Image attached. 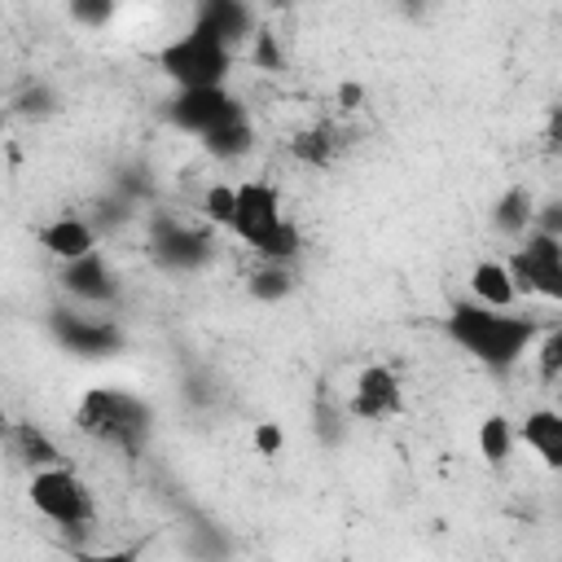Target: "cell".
Segmentation results:
<instances>
[{"label": "cell", "mask_w": 562, "mask_h": 562, "mask_svg": "<svg viewBox=\"0 0 562 562\" xmlns=\"http://www.w3.org/2000/svg\"><path fill=\"white\" fill-rule=\"evenodd\" d=\"M26 496H31L35 514H44V518H48L53 527H61V531H83V527H92V518H97L92 487H88L70 465L31 470Z\"/></svg>", "instance_id": "cell-5"}, {"label": "cell", "mask_w": 562, "mask_h": 562, "mask_svg": "<svg viewBox=\"0 0 562 562\" xmlns=\"http://www.w3.org/2000/svg\"><path fill=\"white\" fill-rule=\"evenodd\" d=\"M250 145H255V127H250L246 114H233L228 123H220V127H211V132L202 136V149H206L211 158H220V162H237Z\"/></svg>", "instance_id": "cell-19"}, {"label": "cell", "mask_w": 562, "mask_h": 562, "mask_svg": "<svg viewBox=\"0 0 562 562\" xmlns=\"http://www.w3.org/2000/svg\"><path fill=\"white\" fill-rule=\"evenodd\" d=\"M250 443H255L259 457H281V448H285L281 422H255V426H250Z\"/></svg>", "instance_id": "cell-25"}, {"label": "cell", "mask_w": 562, "mask_h": 562, "mask_svg": "<svg viewBox=\"0 0 562 562\" xmlns=\"http://www.w3.org/2000/svg\"><path fill=\"white\" fill-rule=\"evenodd\" d=\"M40 246L53 255V259H61V263H70V259H83V255H92L97 250V224H88V220H79V215H57V220H48L40 233Z\"/></svg>", "instance_id": "cell-12"}, {"label": "cell", "mask_w": 562, "mask_h": 562, "mask_svg": "<svg viewBox=\"0 0 562 562\" xmlns=\"http://www.w3.org/2000/svg\"><path fill=\"white\" fill-rule=\"evenodd\" d=\"M540 149H544L549 158H562V101H558V105H549V114H544Z\"/></svg>", "instance_id": "cell-27"}, {"label": "cell", "mask_w": 562, "mask_h": 562, "mask_svg": "<svg viewBox=\"0 0 562 562\" xmlns=\"http://www.w3.org/2000/svg\"><path fill=\"white\" fill-rule=\"evenodd\" d=\"M48 329L75 356H119L127 347V334H123V325L114 316H83L75 307H53L48 312Z\"/></svg>", "instance_id": "cell-8"}, {"label": "cell", "mask_w": 562, "mask_h": 562, "mask_svg": "<svg viewBox=\"0 0 562 562\" xmlns=\"http://www.w3.org/2000/svg\"><path fill=\"white\" fill-rule=\"evenodd\" d=\"M536 369L544 382L562 378V329H549L544 338H536Z\"/></svg>", "instance_id": "cell-24"}, {"label": "cell", "mask_w": 562, "mask_h": 562, "mask_svg": "<svg viewBox=\"0 0 562 562\" xmlns=\"http://www.w3.org/2000/svg\"><path fill=\"white\" fill-rule=\"evenodd\" d=\"M75 430L92 443H105V448H119L127 457H136L149 439V426H154V408L149 400L123 391V386H88L70 413Z\"/></svg>", "instance_id": "cell-2"}, {"label": "cell", "mask_w": 562, "mask_h": 562, "mask_svg": "<svg viewBox=\"0 0 562 562\" xmlns=\"http://www.w3.org/2000/svg\"><path fill=\"white\" fill-rule=\"evenodd\" d=\"M9 452H13V461H22L26 470L66 465V461H61V448H57L35 422H13V426H9Z\"/></svg>", "instance_id": "cell-16"}, {"label": "cell", "mask_w": 562, "mask_h": 562, "mask_svg": "<svg viewBox=\"0 0 562 562\" xmlns=\"http://www.w3.org/2000/svg\"><path fill=\"white\" fill-rule=\"evenodd\" d=\"M57 281H61V290H66L70 299H79V303H97V307H114V303H119V277H114V268H110L97 250L83 255V259L61 263Z\"/></svg>", "instance_id": "cell-11"}, {"label": "cell", "mask_w": 562, "mask_h": 562, "mask_svg": "<svg viewBox=\"0 0 562 562\" xmlns=\"http://www.w3.org/2000/svg\"><path fill=\"white\" fill-rule=\"evenodd\" d=\"M255 66H263V70H285V53H281V44H277V35L272 31H255Z\"/></svg>", "instance_id": "cell-26"}, {"label": "cell", "mask_w": 562, "mask_h": 562, "mask_svg": "<svg viewBox=\"0 0 562 562\" xmlns=\"http://www.w3.org/2000/svg\"><path fill=\"white\" fill-rule=\"evenodd\" d=\"M347 413L360 417V422H391L404 413V382L395 369L386 364H364L351 382V400H347Z\"/></svg>", "instance_id": "cell-10"}, {"label": "cell", "mask_w": 562, "mask_h": 562, "mask_svg": "<svg viewBox=\"0 0 562 562\" xmlns=\"http://www.w3.org/2000/svg\"><path fill=\"white\" fill-rule=\"evenodd\" d=\"M492 224L505 237H527V228H536V198H531V189L527 184H509L496 198V206H492Z\"/></svg>", "instance_id": "cell-17"}, {"label": "cell", "mask_w": 562, "mask_h": 562, "mask_svg": "<svg viewBox=\"0 0 562 562\" xmlns=\"http://www.w3.org/2000/svg\"><path fill=\"white\" fill-rule=\"evenodd\" d=\"M215 255V241L206 228H193V224H180L171 215H154L149 224V259L167 272H198L202 263H211Z\"/></svg>", "instance_id": "cell-7"}, {"label": "cell", "mask_w": 562, "mask_h": 562, "mask_svg": "<svg viewBox=\"0 0 562 562\" xmlns=\"http://www.w3.org/2000/svg\"><path fill=\"white\" fill-rule=\"evenodd\" d=\"M171 123L180 127V132H193L198 140L211 132V127H220V123H228L233 114H246L241 110V101L220 83V88H180L176 97H171Z\"/></svg>", "instance_id": "cell-9"}, {"label": "cell", "mask_w": 562, "mask_h": 562, "mask_svg": "<svg viewBox=\"0 0 562 562\" xmlns=\"http://www.w3.org/2000/svg\"><path fill=\"white\" fill-rule=\"evenodd\" d=\"M246 290H250V299H259V303H281V299L294 294V272H290V263H272V259H263V268L250 272Z\"/></svg>", "instance_id": "cell-20"}, {"label": "cell", "mask_w": 562, "mask_h": 562, "mask_svg": "<svg viewBox=\"0 0 562 562\" xmlns=\"http://www.w3.org/2000/svg\"><path fill=\"white\" fill-rule=\"evenodd\" d=\"M66 9H70V18H75L79 26L101 31V26H110V22H114L119 0H66Z\"/></svg>", "instance_id": "cell-23"}, {"label": "cell", "mask_w": 562, "mask_h": 562, "mask_svg": "<svg viewBox=\"0 0 562 562\" xmlns=\"http://www.w3.org/2000/svg\"><path fill=\"white\" fill-rule=\"evenodd\" d=\"M334 97H338V110H347V114H351V110H360V105H364V83L347 79V83H338V92H334Z\"/></svg>", "instance_id": "cell-30"}, {"label": "cell", "mask_w": 562, "mask_h": 562, "mask_svg": "<svg viewBox=\"0 0 562 562\" xmlns=\"http://www.w3.org/2000/svg\"><path fill=\"white\" fill-rule=\"evenodd\" d=\"M518 439L540 457L544 470H562V413L558 408H531L518 426Z\"/></svg>", "instance_id": "cell-14"}, {"label": "cell", "mask_w": 562, "mask_h": 562, "mask_svg": "<svg viewBox=\"0 0 562 562\" xmlns=\"http://www.w3.org/2000/svg\"><path fill=\"white\" fill-rule=\"evenodd\" d=\"M536 228L549 233V237H562V202H549L536 211Z\"/></svg>", "instance_id": "cell-29"}, {"label": "cell", "mask_w": 562, "mask_h": 562, "mask_svg": "<svg viewBox=\"0 0 562 562\" xmlns=\"http://www.w3.org/2000/svg\"><path fill=\"white\" fill-rule=\"evenodd\" d=\"M470 299L492 303V307H514L518 303V281L509 272V263L501 259H479L470 268Z\"/></svg>", "instance_id": "cell-15"}, {"label": "cell", "mask_w": 562, "mask_h": 562, "mask_svg": "<svg viewBox=\"0 0 562 562\" xmlns=\"http://www.w3.org/2000/svg\"><path fill=\"white\" fill-rule=\"evenodd\" d=\"M18 110L22 114H48L53 110V97H48V88H26V97H18Z\"/></svg>", "instance_id": "cell-28"}, {"label": "cell", "mask_w": 562, "mask_h": 562, "mask_svg": "<svg viewBox=\"0 0 562 562\" xmlns=\"http://www.w3.org/2000/svg\"><path fill=\"white\" fill-rule=\"evenodd\" d=\"M233 237H241L259 259L272 263H294L303 250L299 228L281 211V193L268 180H241L237 184V211H233Z\"/></svg>", "instance_id": "cell-3"}, {"label": "cell", "mask_w": 562, "mask_h": 562, "mask_svg": "<svg viewBox=\"0 0 562 562\" xmlns=\"http://www.w3.org/2000/svg\"><path fill=\"white\" fill-rule=\"evenodd\" d=\"M443 334L483 369L492 373H509L540 338L536 316L518 312V307H492L479 299H461L448 307L443 316Z\"/></svg>", "instance_id": "cell-1"}, {"label": "cell", "mask_w": 562, "mask_h": 562, "mask_svg": "<svg viewBox=\"0 0 562 562\" xmlns=\"http://www.w3.org/2000/svg\"><path fill=\"white\" fill-rule=\"evenodd\" d=\"M193 22L206 26L215 40H224L228 48L255 40V31H259L255 18H250V4H246V0H202Z\"/></svg>", "instance_id": "cell-13"}, {"label": "cell", "mask_w": 562, "mask_h": 562, "mask_svg": "<svg viewBox=\"0 0 562 562\" xmlns=\"http://www.w3.org/2000/svg\"><path fill=\"white\" fill-rule=\"evenodd\" d=\"M509 448H514V426H509V417H505V413H487V417L479 422V457L492 461V465H505Z\"/></svg>", "instance_id": "cell-21"}, {"label": "cell", "mask_w": 562, "mask_h": 562, "mask_svg": "<svg viewBox=\"0 0 562 562\" xmlns=\"http://www.w3.org/2000/svg\"><path fill=\"white\" fill-rule=\"evenodd\" d=\"M338 149H342V140H338V132L329 123H312V127H299L290 136V158L303 162V167H316V171L329 167L338 158Z\"/></svg>", "instance_id": "cell-18"}, {"label": "cell", "mask_w": 562, "mask_h": 562, "mask_svg": "<svg viewBox=\"0 0 562 562\" xmlns=\"http://www.w3.org/2000/svg\"><path fill=\"white\" fill-rule=\"evenodd\" d=\"M233 53L237 48H228L224 40H215L206 26L193 22L184 35L158 48V70L176 88H220L233 70Z\"/></svg>", "instance_id": "cell-4"}, {"label": "cell", "mask_w": 562, "mask_h": 562, "mask_svg": "<svg viewBox=\"0 0 562 562\" xmlns=\"http://www.w3.org/2000/svg\"><path fill=\"white\" fill-rule=\"evenodd\" d=\"M233 211H237V184H211V189L202 193V215H206L211 224L228 228V224H233Z\"/></svg>", "instance_id": "cell-22"}, {"label": "cell", "mask_w": 562, "mask_h": 562, "mask_svg": "<svg viewBox=\"0 0 562 562\" xmlns=\"http://www.w3.org/2000/svg\"><path fill=\"white\" fill-rule=\"evenodd\" d=\"M505 263L518 281V294H536V299H549L562 307V237L531 228Z\"/></svg>", "instance_id": "cell-6"}]
</instances>
